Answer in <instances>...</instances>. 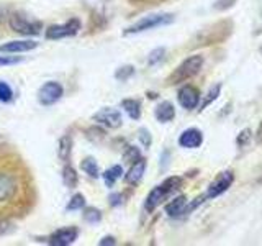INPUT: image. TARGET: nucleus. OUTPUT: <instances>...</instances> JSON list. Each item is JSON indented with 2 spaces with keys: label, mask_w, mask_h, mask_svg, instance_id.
Listing matches in <instances>:
<instances>
[{
  "label": "nucleus",
  "mask_w": 262,
  "mask_h": 246,
  "mask_svg": "<svg viewBox=\"0 0 262 246\" xmlns=\"http://www.w3.org/2000/svg\"><path fill=\"white\" fill-rule=\"evenodd\" d=\"M33 199V182L20 158L0 153V215L16 217L27 212Z\"/></svg>",
  "instance_id": "1"
},
{
  "label": "nucleus",
  "mask_w": 262,
  "mask_h": 246,
  "mask_svg": "<svg viewBox=\"0 0 262 246\" xmlns=\"http://www.w3.org/2000/svg\"><path fill=\"white\" fill-rule=\"evenodd\" d=\"M180 182H182V180H180L179 177H169V179L164 180L161 186L154 187L152 191L149 192V195H147V199H146V203H144L146 210L152 212L159 203H162L164 200H166V197H169L172 192L177 191Z\"/></svg>",
  "instance_id": "2"
},
{
  "label": "nucleus",
  "mask_w": 262,
  "mask_h": 246,
  "mask_svg": "<svg viewBox=\"0 0 262 246\" xmlns=\"http://www.w3.org/2000/svg\"><path fill=\"white\" fill-rule=\"evenodd\" d=\"M174 22V15L170 13H158V15H149L144 16L143 20L136 22L135 25H131L129 28L125 30L123 35H135V33H141L146 30H152L158 27H164V25H169Z\"/></svg>",
  "instance_id": "3"
},
{
  "label": "nucleus",
  "mask_w": 262,
  "mask_h": 246,
  "mask_svg": "<svg viewBox=\"0 0 262 246\" xmlns=\"http://www.w3.org/2000/svg\"><path fill=\"white\" fill-rule=\"evenodd\" d=\"M202 66H203V57L202 56L196 54V56L187 57V59L174 71V74L169 77V82H170V84H177V82L190 79L202 69Z\"/></svg>",
  "instance_id": "4"
},
{
  "label": "nucleus",
  "mask_w": 262,
  "mask_h": 246,
  "mask_svg": "<svg viewBox=\"0 0 262 246\" xmlns=\"http://www.w3.org/2000/svg\"><path fill=\"white\" fill-rule=\"evenodd\" d=\"M80 30V22L77 18H71L69 22H66L64 25H53L46 30V38L48 39H61L77 35Z\"/></svg>",
  "instance_id": "5"
},
{
  "label": "nucleus",
  "mask_w": 262,
  "mask_h": 246,
  "mask_svg": "<svg viewBox=\"0 0 262 246\" xmlns=\"http://www.w3.org/2000/svg\"><path fill=\"white\" fill-rule=\"evenodd\" d=\"M64 94V89L59 82H46L45 86H41V89L38 90V100L41 105H53L56 104Z\"/></svg>",
  "instance_id": "6"
},
{
  "label": "nucleus",
  "mask_w": 262,
  "mask_h": 246,
  "mask_svg": "<svg viewBox=\"0 0 262 246\" xmlns=\"http://www.w3.org/2000/svg\"><path fill=\"white\" fill-rule=\"evenodd\" d=\"M233 180H234V176L231 171H226L223 174H220L215 182L210 184L208 192H207V195H203V199H215V197H218L220 194L226 192L228 187L233 184Z\"/></svg>",
  "instance_id": "7"
},
{
  "label": "nucleus",
  "mask_w": 262,
  "mask_h": 246,
  "mask_svg": "<svg viewBox=\"0 0 262 246\" xmlns=\"http://www.w3.org/2000/svg\"><path fill=\"white\" fill-rule=\"evenodd\" d=\"M10 28L20 35H38L39 28H41V23L39 22H28L25 20L23 16L20 15H13L10 18Z\"/></svg>",
  "instance_id": "8"
},
{
  "label": "nucleus",
  "mask_w": 262,
  "mask_h": 246,
  "mask_svg": "<svg viewBox=\"0 0 262 246\" xmlns=\"http://www.w3.org/2000/svg\"><path fill=\"white\" fill-rule=\"evenodd\" d=\"M92 118L98 123H102V125L108 127V128H118L121 125V113L118 110H113V109L98 110Z\"/></svg>",
  "instance_id": "9"
},
{
  "label": "nucleus",
  "mask_w": 262,
  "mask_h": 246,
  "mask_svg": "<svg viewBox=\"0 0 262 246\" xmlns=\"http://www.w3.org/2000/svg\"><path fill=\"white\" fill-rule=\"evenodd\" d=\"M77 235H79L77 228H61V230H56V232L49 236V243L53 246H68L76 241Z\"/></svg>",
  "instance_id": "10"
},
{
  "label": "nucleus",
  "mask_w": 262,
  "mask_h": 246,
  "mask_svg": "<svg viewBox=\"0 0 262 246\" xmlns=\"http://www.w3.org/2000/svg\"><path fill=\"white\" fill-rule=\"evenodd\" d=\"M200 100V94L199 90L192 86H184L182 89L179 90V104L184 107L187 110H192L199 105Z\"/></svg>",
  "instance_id": "11"
},
{
  "label": "nucleus",
  "mask_w": 262,
  "mask_h": 246,
  "mask_svg": "<svg viewBox=\"0 0 262 246\" xmlns=\"http://www.w3.org/2000/svg\"><path fill=\"white\" fill-rule=\"evenodd\" d=\"M202 141H203V135H202V131L196 128H188L179 136V145L182 148H187V150L199 148Z\"/></svg>",
  "instance_id": "12"
},
{
  "label": "nucleus",
  "mask_w": 262,
  "mask_h": 246,
  "mask_svg": "<svg viewBox=\"0 0 262 246\" xmlns=\"http://www.w3.org/2000/svg\"><path fill=\"white\" fill-rule=\"evenodd\" d=\"M38 46V43L31 39L27 41H10V43L0 45V53H25V51H31Z\"/></svg>",
  "instance_id": "13"
},
{
  "label": "nucleus",
  "mask_w": 262,
  "mask_h": 246,
  "mask_svg": "<svg viewBox=\"0 0 262 246\" xmlns=\"http://www.w3.org/2000/svg\"><path fill=\"white\" fill-rule=\"evenodd\" d=\"M144 169H146V161L144 159H136L133 162V166L129 168V171L126 172V182L135 186L141 180L143 174H144Z\"/></svg>",
  "instance_id": "14"
},
{
  "label": "nucleus",
  "mask_w": 262,
  "mask_h": 246,
  "mask_svg": "<svg viewBox=\"0 0 262 246\" xmlns=\"http://www.w3.org/2000/svg\"><path fill=\"white\" fill-rule=\"evenodd\" d=\"M174 117H176V110H174V105H172L170 102H162L158 105V109H156V118H158L159 121L167 123Z\"/></svg>",
  "instance_id": "15"
},
{
  "label": "nucleus",
  "mask_w": 262,
  "mask_h": 246,
  "mask_svg": "<svg viewBox=\"0 0 262 246\" xmlns=\"http://www.w3.org/2000/svg\"><path fill=\"white\" fill-rule=\"evenodd\" d=\"M185 210H187V199L184 195L177 197V199H174L170 203L166 205V212L169 213L170 217L182 215V213H185Z\"/></svg>",
  "instance_id": "16"
},
{
  "label": "nucleus",
  "mask_w": 262,
  "mask_h": 246,
  "mask_svg": "<svg viewBox=\"0 0 262 246\" xmlns=\"http://www.w3.org/2000/svg\"><path fill=\"white\" fill-rule=\"evenodd\" d=\"M121 105L133 120H138L139 117H141V104H139L138 100H135V98H126V100L121 102Z\"/></svg>",
  "instance_id": "17"
},
{
  "label": "nucleus",
  "mask_w": 262,
  "mask_h": 246,
  "mask_svg": "<svg viewBox=\"0 0 262 246\" xmlns=\"http://www.w3.org/2000/svg\"><path fill=\"white\" fill-rule=\"evenodd\" d=\"M62 182H64L66 187H69V189L76 187L77 182H79L76 169H74L72 166H69V164H68V166H64V169H62Z\"/></svg>",
  "instance_id": "18"
},
{
  "label": "nucleus",
  "mask_w": 262,
  "mask_h": 246,
  "mask_svg": "<svg viewBox=\"0 0 262 246\" xmlns=\"http://www.w3.org/2000/svg\"><path fill=\"white\" fill-rule=\"evenodd\" d=\"M121 174H123V169H121V166H113V168H110V169H106L105 172H103V180H105V184L108 186V187H113L115 186V182L121 177Z\"/></svg>",
  "instance_id": "19"
},
{
  "label": "nucleus",
  "mask_w": 262,
  "mask_h": 246,
  "mask_svg": "<svg viewBox=\"0 0 262 246\" xmlns=\"http://www.w3.org/2000/svg\"><path fill=\"white\" fill-rule=\"evenodd\" d=\"M71 150H72V141L69 136H62L59 141V158L62 161H69L71 158Z\"/></svg>",
  "instance_id": "20"
},
{
  "label": "nucleus",
  "mask_w": 262,
  "mask_h": 246,
  "mask_svg": "<svg viewBox=\"0 0 262 246\" xmlns=\"http://www.w3.org/2000/svg\"><path fill=\"white\" fill-rule=\"evenodd\" d=\"M80 168L84 172H87V174L90 177H98V166H97V162L94 158H85L84 161L80 162Z\"/></svg>",
  "instance_id": "21"
},
{
  "label": "nucleus",
  "mask_w": 262,
  "mask_h": 246,
  "mask_svg": "<svg viewBox=\"0 0 262 246\" xmlns=\"http://www.w3.org/2000/svg\"><path fill=\"white\" fill-rule=\"evenodd\" d=\"M13 98V90L7 82L0 80V102H10Z\"/></svg>",
  "instance_id": "22"
},
{
  "label": "nucleus",
  "mask_w": 262,
  "mask_h": 246,
  "mask_svg": "<svg viewBox=\"0 0 262 246\" xmlns=\"http://www.w3.org/2000/svg\"><path fill=\"white\" fill-rule=\"evenodd\" d=\"M84 218L89 221V223H97V221H100L102 213H100V210H97L94 207H89L84 213Z\"/></svg>",
  "instance_id": "23"
},
{
  "label": "nucleus",
  "mask_w": 262,
  "mask_h": 246,
  "mask_svg": "<svg viewBox=\"0 0 262 246\" xmlns=\"http://www.w3.org/2000/svg\"><path fill=\"white\" fill-rule=\"evenodd\" d=\"M85 205V200H84V195L82 194H76L71 199V202L68 203V210H79Z\"/></svg>",
  "instance_id": "24"
},
{
  "label": "nucleus",
  "mask_w": 262,
  "mask_h": 246,
  "mask_svg": "<svg viewBox=\"0 0 262 246\" xmlns=\"http://www.w3.org/2000/svg\"><path fill=\"white\" fill-rule=\"evenodd\" d=\"M133 72H135V68L133 66H123V68H120L117 71V74H115V77H117L118 80H126L128 77L133 76Z\"/></svg>",
  "instance_id": "25"
},
{
  "label": "nucleus",
  "mask_w": 262,
  "mask_h": 246,
  "mask_svg": "<svg viewBox=\"0 0 262 246\" xmlns=\"http://www.w3.org/2000/svg\"><path fill=\"white\" fill-rule=\"evenodd\" d=\"M220 90H221V86L218 84V86H215L213 87L210 92H208V97L205 98V102L202 104V109H205V107H208V104H211L213 100H216V97L220 95Z\"/></svg>",
  "instance_id": "26"
},
{
  "label": "nucleus",
  "mask_w": 262,
  "mask_h": 246,
  "mask_svg": "<svg viewBox=\"0 0 262 246\" xmlns=\"http://www.w3.org/2000/svg\"><path fill=\"white\" fill-rule=\"evenodd\" d=\"M164 54H166V49L164 48H158L149 54V64H158L159 61L164 59Z\"/></svg>",
  "instance_id": "27"
},
{
  "label": "nucleus",
  "mask_w": 262,
  "mask_h": 246,
  "mask_svg": "<svg viewBox=\"0 0 262 246\" xmlns=\"http://www.w3.org/2000/svg\"><path fill=\"white\" fill-rule=\"evenodd\" d=\"M20 61H21V57H15V56H0V66L18 64Z\"/></svg>",
  "instance_id": "28"
},
{
  "label": "nucleus",
  "mask_w": 262,
  "mask_h": 246,
  "mask_svg": "<svg viewBox=\"0 0 262 246\" xmlns=\"http://www.w3.org/2000/svg\"><path fill=\"white\" fill-rule=\"evenodd\" d=\"M121 199H123L121 194H113V195H110V203L113 207H118V205H121V202H123Z\"/></svg>",
  "instance_id": "29"
},
{
  "label": "nucleus",
  "mask_w": 262,
  "mask_h": 246,
  "mask_svg": "<svg viewBox=\"0 0 262 246\" xmlns=\"http://www.w3.org/2000/svg\"><path fill=\"white\" fill-rule=\"evenodd\" d=\"M139 138L143 139V143H144V146H149V143H151V139H149V133H147L146 130H141L139 131Z\"/></svg>",
  "instance_id": "30"
},
{
  "label": "nucleus",
  "mask_w": 262,
  "mask_h": 246,
  "mask_svg": "<svg viewBox=\"0 0 262 246\" xmlns=\"http://www.w3.org/2000/svg\"><path fill=\"white\" fill-rule=\"evenodd\" d=\"M100 246H110V244H115V238L113 236H105L103 240H100V243H98Z\"/></svg>",
  "instance_id": "31"
}]
</instances>
